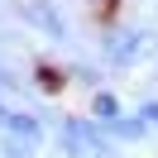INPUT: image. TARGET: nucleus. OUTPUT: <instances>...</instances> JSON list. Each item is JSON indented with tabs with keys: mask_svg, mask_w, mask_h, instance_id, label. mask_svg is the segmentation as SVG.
<instances>
[{
	"mask_svg": "<svg viewBox=\"0 0 158 158\" xmlns=\"http://www.w3.org/2000/svg\"><path fill=\"white\" fill-rule=\"evenodd\" d=\"M5 158H34V148L19 144V139H5Z\"/></svg>",
	"mask_w": 158,
	"mask_h": 158,
	"instance_id": "obj_8",
	"label": "nucleus"
},
{
	"mask_svg": "<svg viewBox=\"0 0 158 158\" xmlns=\"http://www.w3.org/2000/svg\"><path fill=\"white\" fill-rule=\"evenodd\" d=\"M62 148L67 158H91V153H110L106 134H101L96 120H81V115H67L62 120Z\"/></svg>",
	"mask_w": 158,
	"mask_h": 158,
	"instance_id": "obj_1",
	"label": "nucleus"
},
{
	"mask_svg": "<svg viewBox=\"0 0 158 158\" xmlns=\"http://www.w3.org/2000/svg\"><path fill=\"white\" fill-rule=\"evenodd\" d=\"M34 81H39L43 91H62V86H67V72H58V67H39V77H34Z\"/></svg>",
	"mask_w": 158,
	"mask_h": 158,
	"instance_id": "obj_7",
	"label": "nucleus"
},
{
	"mask_svg": "<svg viewBox=\"0 0 158 158\" xmlns=\"http://www.w3.org/2000/svg\"><path fill=\"white\" fill-rule=\"evenodd\" d=\"M106 129H110L115 139H144V129H148V125H144L139 115H120L115 125H106Z\"/></svg>",
	"mask_w": 158,
	"mask_h": 158,
	"instance_id": "obj_6",
	"label": "nucleus"
},
{
	"mask_svg": "<svg viewBox=\"0 0 158 158\" xmlns=\"http://www.w3.org/2000/svg\"><path fill=\"white\" fill-rule=\"evenodd\" d=\"M5 120H10V106H5V101H0V129H5Z\"/></svg>",
	"mask_w": 158,
	"mask_h": 158,
	"instance_id": "obj_10",
	"label": "nucleus"
},
{
	"mask_svg": "<svg viewBox=\"0 0 158 158\" xmlns=\"http://www.w3.org/2000/svg\"><path fill=\"white\" fill-rule=\"evenodd\" d=\"M5 134H10V139H19V144H29V148H39V144H43V125L29 115V110H10V120H5Z\"/></svg>",
	"mask_w": 158,
	"mask_h": 158,
	"instance_id": "obj_4",
	"label": "nucleus"
},
{
	"mask_svg": "<svg viewBox=\"0 0 158 158\" xmlns=\"http://www.w3.org/2000/svg\"><path fill=\"white\" fill-rule=\"evenodd\" d=\"M120 115H125V110H120V96L96 86V96H91V120H96V125H115Z\"/></svg>",
	"mask_w": 158,
	"mask_h": 158,
	"instance_id": "obj_5",
	"label": "nucleus"
},
{
	"mask_svg": "<svg viewBox=\"0 0 158 158\" xmlns=\"http://www.w3.org/2000/svg\"><path fill=\"white\" fill-rule=\"evenodd\" d=\"M139 120H144V125H153V129H158V101H144V106H139Z\"/></svg>",
	"mask_w": 158,
	"mask_h": 158,
	"instance_id": "obj_9",
	"label": "nucleus"
},
{
	"mask_svg": "<svg viewBox=\"0 0 158 158\" xmlns=\"http://www.w3.org/2000/svg\"><path fill=\"white\" fill-rule=\"evenodd\" d=\"M24 19H29V24H39V29L48 34V39H62V34H67V24H62V15L53 10L48 0H29V5H24Z\"/></svg>",
	"mask_w": 158,
	"mask_h": 158,
	"instance_id": "obj_3",
	"label": "nucleus"
},
{
	"mask_svg": "<svg viewBox=\"0 0 158 158\" xmlns=\"http://www.w3.org/2000/svg\"><path fill=\"white\" fill-rule=\"evenodd\" d=\"M148 48H153V34L148 29H110L106 34V58L115 67H134Z\"/></svg>",
	"mask_w": 158,
	"mask_h": 158,
	"instance_id": "obj_2",
	"label": "nucleus"
}]
</instances>
